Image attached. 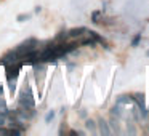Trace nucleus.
<instances>
[{"mask_svg":"<svg viewBox=\"0 0 149 136\" xmlns=\"http://www.w3.org/2000/svg\"><path fill=\"white\" fill-rule=\"evenodd\" d=\"M55 115H56V112H55L53 109L48 110V112H47V115H45V123H50L53 119H55Z\"/></svg>","mask_w":149,"mask_h":136,"instance_id":"16","label":"nucleus"},{"mask_svg":"<svg viewBox=\"0 0 149 136\" xmlns=\"http://www.w3.org/2000/svg\"><path fill=\"white\" fill-rule=\"evenodd\" d=\"M31 18H32V15H31V13H19L16 16V21H18V23H26V21H29Z\"/></svg>","mask_w":149,"mask_h":136,"instance_id":"14","label":"nucleus"},{"mask_svg":"<svg viewBox=\"0 0 149 136\" xmlns=\"http://www.w3.org/2000/svg\"><path fill=\"white\" fill-rule=\"evenodd\" d=\"M24 90L21 91L19 94V104L23 107H36V99L32 96V91H31V87L27 83H24Z\"/></svg>","mask_w":149,"mask_h":136,"instance_id":"2","label":"nucleus"},{"mask_svg":"<svg viewBox=\"0 0 149 136\" xmlns=\"http://www.w3.org/2000/svg\"><path fill=\"white\" fill-rule=\"evenodd\" d=\"M87 35H90L91 39H95V42L100 43V45H103L106 50H109V43L106 42V39H104L103 35H100V34L96 32V31H87Z\"/></svg>","mask_w":149,"mask_h":136,"instance_id":"7","label":"nucleus"},{"mask_svg":"<svg viewBox=\"0 0 149 136\" xmlns=\"http://www.w3.org/2000/svg\"><path fill=\"white\" fill-rule=\"evenodd\" d=\"M34 13L36 15H39V13H42V7H40V5H37L36 8H34Z\"/></svg>","mask_w":149,"mask_h":136,"instance_id":"18","label":"nucleus"},{"mask_svg":"<svg viewBox=\"0 0 149 136\" xmlns=\"http://www.w3.org/2000/svg\"><path fill=\"white\" fill-rule=\"evenodd\" d=\"M23 64L21 62H13V64H7L5 66V75H7V82H8V88L13 93L15 88H16V80L19 77V72Z\"/></svg>","mask_w":149,"mask_h":136,"instance_id":"1","label":"nucleus"},{"mask_svg":"<svg viewBox=\"0 0 149 136\" xmlns=\"http://www.w3.org/2000/svg\"><path fill=\"white\" fill-rule=\"evenodd\" d=\"M109 128H111V131L112 133H122V130H120V125H119V119H117V117H111L109 119Z\"/></svg>","mask_w":149,"mask_h":136,"instance_id":"12","label":"nucleus"},{"mask_svg":"<svg viewBox=\"0 0 149 136\" xmlns=\"http://www.w3.org/2000/svg\"><path fill=\"white\" fill-rule=\"evenodd\" d=\"M146 56H148V58H149V50H148V51H146Z\"/></svg>","mask_w":149,"mask_h":136,"instance_id":"21","label":"nucleus"},{"mask_svg":"<svg viewBox=\"0 0 149 136\" xmlns=\"http://www.w3.org/2000/svg\"><path fill=\"white\" fill-rule=\"evenodd\" d=\"M117 104H120V106H128V104H133V96H130V94H120V96H117L116 99Z\"/></svg>","mask_w":149,"mask_h":136,"instance_id":"11","label":"nucleus"},{"mask_svg":"<svg viewBox=\"0 0 149 136\" xmlns=\"http://www.w3.org/2000/svg\"><path fill=\"white\" fill-rule=\"evenodd\" d=\"M96 123H98V131H100L103 136L112 135V131H111V128H109V123H107V120L104 119V117H98Z\"/></svg>","mask_w":149,"mask_h":136,"instance_id":"5","label":"nucleus"},{"mask_svg":"<svg viewBox=\"0 0 149 136\" xmlns=\"http://www.w3.org/2000/svg\"><path fill=\"white\" fill-rule=\"evenodd\" d=\"M13 62H21L19 61V55L16 53V50H8L2 58H0V64L7 66V64H13Z\"/></svg>","mask_w":149,"mask_h":136,"instance_id":"4","label":"nucleus"},{"mask_svg":"<svg viewBox=\"0 0 149 136\" xmlns=\"http://www.w3.org/2000/svg\"><path fill=\"white\" fill-rule=\"evenodd\" d=\"M2 93H3V87H2V83H0V96H2Z\"/></svg>","mask_w":149,"mask_h":136,"instance_id":"20","label":"nucleus"},{"mask_svg":"<svg viewBox=\"0 0 149 136\" xmlns=\"http://www.w3.org/2000/svg\"><path fill=\"white\" fill-rule=\"evenodd\" d=\"M133 104H136V107H138V110H139V115H141V119H146L149 110H148V107H146L144 94H143V93H135V94H133Z\"/></svg>","mask_w":149,"mask_h":136,"instance_id":"3","label":"nucleus"},{"mask_svg":"<svg viewBox=\"0 0 149 136\" xmlns=\"http://www.w3.org/2000/svg\"><path fill=\"white\" fill-rule=\"evenodd\" d=\"M111 115H114V117H117V119H123L125 117V112H123V109H122V106L120 104H114L112 107H111Z\"/></svg>","mask_w":149,"mask_h":136,"instance_id":"9","label":"nucleus"},{"mask_svg":"<svg viewBox=\"0 0 149 136\" xmlns=\"http://www.w3.org/2000/svg\"><path fill=\"white\" fill-rule=\"evenodd\" d=\"M103 16H104V11L103 10H95L91 11V23L93 24H101V21H103Z\"/></svg>","mask_w":149,"mask_h":136,"instance_id":"13","label":"nucleus"},{"mask_svg":"<svg viewBox=\"0 0 149 136\" xmlns=\"http://www.w3.org/2000/svg\"><path fill=\"white\" fill-rule=\"evenodd\" d=\"M87 27H84V26H79V27H72V29H69L68 31V34H69V39L71 40H75V39H80V37H84V35H87Z\"/></svg>","mask_w":149,"mask_h":136,"instance_id":"6","label":"nucleus"},{"mask_svg":"<svg viewBox=\"0 0 149 136\" xmlns=\"http://www.w3.org/2000/svg\"><path fill=\"white\" fill-rule=\"evenodd\" d=\"M5 107H7V104H5V101L2 99V98H0V110H2V109H5Z\"/></svg>","mask_w":149,"mask_h":136,"instance_id":"19","label":"nucleus"},{"mask_svg":"<svg viewBox=\"0 0 149 136\" xmlns=\"http://www.w3.org/2000/svg\"><path fill=\"white\" fill-rule=\"evenodd\" d=\"M79 45H80V46H90V48H95L98 43L95 42V39H91L90 35H87V37H80V39H79Z\"/></svg>","mask_w":149,"mask_h":136,"instance_id":"8","label":"nucleus"},{"mask_svg":"<svg viewBox=\"0 0 149 136\" xmlns=\"http://www.w3.org/2000/svg\"><path fill=\"white\" fill-rule=\"evenodd\" d=\"M139 42H141V32L135 34V37H133L132 42H130V46H132V48H136V46L139 45Z\"/></svg>","mask_w":149,"mask_h":136,"instance_id":"15","label":"nucleus"},{"mask_svg":"<svg viewBox=\"0 0 149 136\" xmlns=\"http://www.w3.org/2000/svg\"><path fill=\"white\" fill-rule=\"evenodd\" d=\"M87 117H88V112H87V110H85V109H80V110H79V119H87Z\"/></svg>","mask_w":149,"mask_h":136,"instance_id":"17","label":"nucleus"},{"mask_svg":"<svg viewBox=\"0 0 149 136\" xmlns=\"http://www.w3.org/2000/svg\"><path fill=\"white\" fill-rule=\"evenodd\" d=\"M85 128L88 130L90 133H93V135H96L98 133V123H96V120H93V119H85Z\"/></svg>","mask_w":149,"mask_h":136,"instance_id":"10","label":"nucleus"},{"mask_svg":"<svg viewBox=\"0 0 149 136\" xmlns=\"http://www.w3.org/2000/svg\"><path fill=\"white\" fill-rule=\"evenodd\" d=\"M0 2H2V0H0Z\"/></svg>","mask_w":149,"mask_h":136,"instance_id":"22","label":"nucleus"}]
</instances>
